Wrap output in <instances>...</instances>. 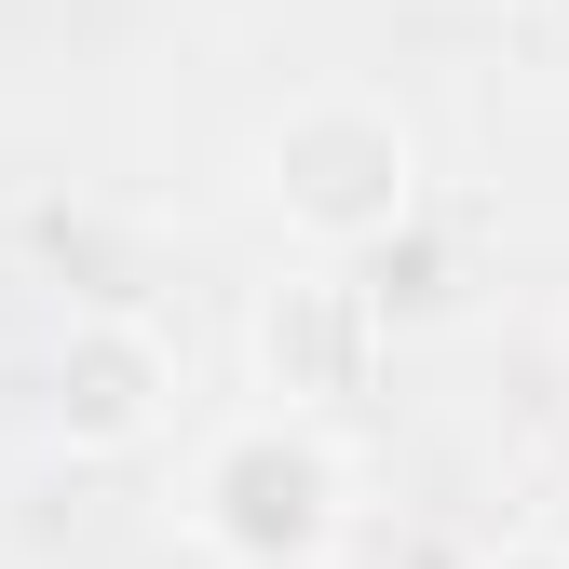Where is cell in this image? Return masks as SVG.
I'll use <instances>...</instances> for the list:
<instances>
[{"instance_id": "obj_2", "label": "cell", "mask_w": 569, "mask_h": 569, "mask_svg": "<svg viewBox=\"0 0 569 569\" xmlns=\"http://www.w3.org/2000/svg\"><path fill=\"white\" fill-rule=\"evenodd\" d=\"M190 529L231 569H326L352 542V448L326 420H299V407H258V420H231V435L203 448Z\"/></svg>"}, {"instance_id": "obj_3", "label": "cell", "mask_w": 569, "mask_h": 569, "mask_svg": "<svg viewBox=\"0 0 569 569\" xmlns=\"http://www.w3.org/2000/svg\"><path fill=\"white\" fill-rule=\"evenodd\" d=\"M380 352H393V312H380V284L352 271V258H299L284 284H258V312H244L258 393L299 407V420H339L352 393L380 380Z\"/></svg>"}, {"instance_id": "obj_1", "label": "cell", "mask_w": 569, "mask_h": 569, "mask_svg": "<svg viewBox=\"0 0 569 569\" xmlns=\"http://www.w3.org/2000/svg\"><path fill=\"white\" fill-rule=\"evenodd\" d=\"M258 190L299 258H380L420 231V136L380 96H299L258 136Z\"/></svg>"}, {"instance_id": "obj_5", "label": "cell", "mask_w": 569, "mask_h": 569, "mask_svg": "<svg viewBox=\"0 0 569 569\" xmlns=\"http://www.w3.org/2000/svg\"><path fill=\"white\" fill-rule=\"evenodd\" d=\"M475 569H569V542H488Z\"/></svg>"}, {"instance_id": "obj_4", "label": "cell", "mask_w": 569, "mask_h": 569, "mask_svg": "<svg viewBox=\"0 0 569 569\" xmlns=\"http://www.w3.org/2000/svg\"><path fill=\"white\" fill-rule=\"evenodd\" d=\"M41 420H54L68 461H122V448H150L163 420H177V352H163V326H136V312H82V326L54 339V367H41Z\"/></svg>"}, {"instance_id": "obj_6", "label": "cell", "mask_w": 569, "mask_h": 569, "mask_svg": "<svg viewBox=\"0 0 569 569\" xmlns=\"http://www.w3.org/2000/svg\"><path fill=\"white\" fill-rule=\"evenodd\" d=\"M556 28H569V0H556Z\"/></svg>"}]
</instances>
